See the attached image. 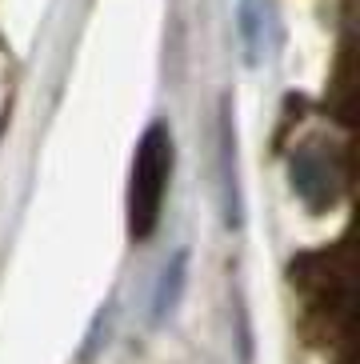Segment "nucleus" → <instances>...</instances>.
<instances>
[{"label": "nucleus", "mask_w": 360, "mask_h": 364, "mask_svg": "<svg viewBox=\"0 0 360 364\" xmlns=\"http://www.w3.org/2000/svg\"><path fill=\"white\" fill-rule=\"evenodd\" d=\"M172 176V132L164 120H152L137 140L132 176H128V236L149 240L164 213V193Z\"/></svg>", "instance_id": "1"}, {"label": "nucleus", "mask_w": 360, "mask_h": 364, "mask_svg": "<svg viewBox=\"0 0 360 364\" xmlns=\"http://www.w3.org/2000/svg\"><path fill=\"white\" fill-rule=\"evenodd\" d=\"M337 176H332L329 161L320 156V152L305 149L292 156V188H297L300 196H305L312 208H324V204H332V196H337Z\"/></svg>", "instance_id": "2"}, {"label": "nucleus", "mask_w": 360, "mask_h": 364, "mask_svg": "<svg viewBox=\"0 0 360 364\" xmlns=\"http://www.w3.org/2000/svg\"><path fill=\"white\" fill-rule=\"evenodd\" d=\"M221 193H224V220L240 225V181H236V129L233 108L221 100Z\"/></svg>", "instance_id": "3"}, {"label": "nucleus", "mask_w": 360, "mask_h": 364, "mask_svg": "<svg viewBox=\"0 0 360 364\" xmlns=\"http://www.w3.org/2000/svg\"><path fill=\"white\" fill-rule=\"evenodd\" d=\"M184 268H189V252H176L172 264L160 272V284H157V300H152V321H160L164 312H172L180 289H184Z\"/></svg>", "instance_id": "4"}, {"label": "nucleus", "mask_w": 360, "mask_h": 364, "mask_svg": "<svg viewBox=\"0 0 360 364\" xmlns=\"http://www.w3.org/2000/svg\"><path fill=\"white\" fill-rule=\"evenodd\" d=\"M236 21H240V41H244V53H248V65H256V53H260V21H256V0H240Z\"/></svg>", "instance_id": "5"}]
</instances>
